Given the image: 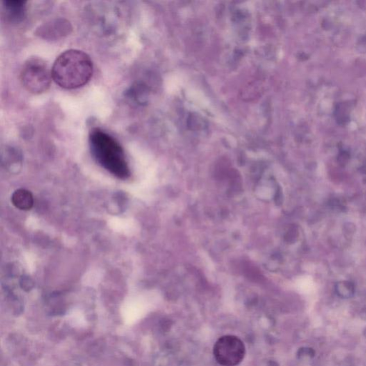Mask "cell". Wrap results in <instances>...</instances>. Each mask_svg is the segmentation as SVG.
<instances>
[{
	"label": "cell",
	"instance_id": "cell-1",
	"mask_svg": "<svg viewBox=\"0 0 366 366\" xmlns=\"http://www.w3.org/2000/svg\"><path fill=\"white\" fill-rule=\"evenodd\" d=\"M53 80L59 86L74 90L86 85L93 75V64L87 53L69 50L59 55L52 68Z\"/></svg>",
	"mask_w": 366,
	"mask_h": 366
},
{
	"label": "cell",
	"instance_id": "cell-2",
	"mask_svg": "<svg viewBox=\"0 0 366 366\" xmlns=\"http://www.w3.org/2000/svg\"><path fill=\"white\" fill-rule=\"evenodd\" d=\"M89 144L92 156L102 167L119 179L129 178L130 167L124 150L112 135L101 128H92Z\"/></svg>",
	"mask_w": 366,
	"mask_h": 366
},
{
	"label": "cell",
	"instance_id": "cell-3",
	"mask_svg": "<svg viewBox=\"0 0 366 366\" xmlns=\"http://www.w3.org/2000/svg\"><path fill=\"white\" fill-rule=\"evenodd\" d=\"M53 75L47 62L42 59H28L20 73V80L23 87L33 94H41L46 92L51 85Z\"/></svg>",
	"mask_w": 366,
	"mask_h": 366
},
{
	"label": "cell",
	"instance_id": "cell-4",
	"mask_svg": "<svg viewBox=\"0 0 366 366\" xmlns=\"http://www.w3.org/2000/svg\"><path fill=\"white\" fill-rule=\"evenodd\" d=\"M246 353L244 343L235 335L221 337L214 345V358L222 366L238 365L243 360Z\"/></svg>",
	"mask_w": 366,
	"mask_h": 366
},
{
	"label": "cell",
	"instance_id": "cell-5",
	"mask_svg": "<svg viewBox=\"0 0 366 366\" xmlns=\"http://www.w3.org/2000/svg\"><path fill=\"white\" fill-rule=\"evenodd\" d=\"M72 30V26L67 19H53L39 26L35 35L44 40H57L67 36Z\"/></svg>",
	"mask_w": 366,
	"mask_h": 366
},
{
	"label": "cell",
	"instance_id": "cell-6",
	"mask_svg": "<svg viewBox=\"0 0 366 366\" xmlns=\"http://www.w3.org/2000/svg\"><path fill=\"white\" fill-rule=\"evenodd\" d=\"M27 1L23 0H5L2 3L3 12L6 18L12 22L18 23L26 17Z\"/></svg>",
	"mask_w": 366,
	"mask_h": 366
},
{
	"label": "cell",
	"instance_id": "cell-7",
	"mask_svg": "<svg viewBox=\"0 0 366 366\" xmlns=\"http://www.w3.org/2000/svg\"><path fill=\"white\" fill-rule=\"evenodd\" d=\"M12 203L16 208L22 210H29L33 208L34 198L33 194L26 189H19L12 196Z\"/></svg>",
	"mask_w": 366,
	"mask_h": 366
},
{
	"label": "cell",
	"instance_id": "cell-8",
	"mask_svg": "<svg viewBox=\"0 0 366 366\" xmlns=\"http://www.w3.org/2000/svg\"><path fill=\"white\" fill-rule=\"evenodd\" d=\"M355 285L351 281L344 280L338 282L335 285V292L339 297L342 298H350L353 297L355 294Z\"/></svg>",
	"mask_w": 366,
	"mask_h": 366
},
{
	"label": "cell",
	"instance_id": "cell-9",
	"mask_svg": "<svg viewBox=\"0 0 366 366\" xmlns=\"http://www.w3.org/2000/svg\"><path fill=\"white\" fill-rule=\"evenodd\" d=\"M314 351L311 348H303L299 350L298 353V358L301 360H305V359H310L314 356Z\"/></svg>",
	"mask_w": 366,
	"mask_h": 366
},
{
	"label": "cell",
	"instance_id": "cell-10",
	"mask_svg": "<svg viewBox=\"0 0 366 366\" xmlns=\"http://www.w3.org/2000/svg\"><path fill=\"white\" fill-rule=\"evenodd\" d=\"M20 285L23 290L29 291L34 287V283L33 280L28 277H22L20 280Z\"/></svg>",
	"mask_w": 366,
	"mask_h": 366
},
{
	"label": "cell",
	"instance_id": "cell-11",
	"mask_svg": "<svg viewBox=\"0 0 366 366\" xmlns=\"http://www.w3.org/2000/svg\"><path fill=\"white\" fill-rule=\"evenodd\" d=\"M344 235L346 237H351L355 233V226L351 223H346L344 226Z\"/></svg>",
	"mask_w": 366,
	"mask_h": 366
}]
</instances>
